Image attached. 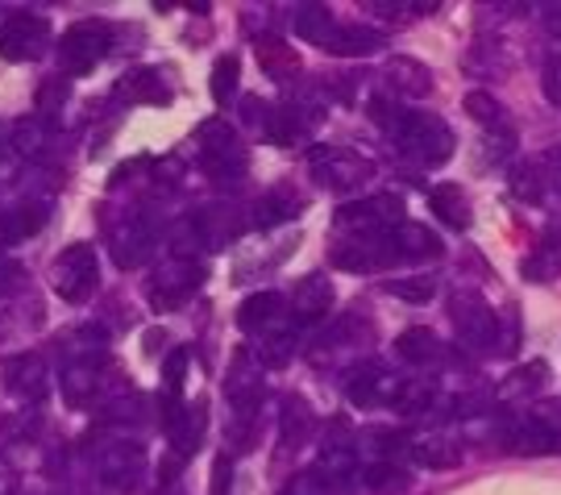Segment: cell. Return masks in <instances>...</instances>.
<instances>
[{
  "label": "cell",
  "instance_id": "cell-1",
  "mask_svg": "<svg viewBox=\"0 0 561 495\" xmlns=\"http://www.w3.org/2000/svg\"><path fill=\"white\" fill-rule=\"evenodd\" d=\"M391 138L400 146V155H408L421 167H442L454 155V130L437 113H403V121L391 130Z\"/></svg>",
  "mask_w": 561,
  "mask_h": 495
},
{
  "label": "cell",
  "instance_id": "cell-2",
  "mask_svg": "<svg viewBox=\"0 0 561 495\" xmlns=\"http://www.w3.org/2000/svg\"><path fill=\"white\" fill-rule=\"evenodd\" d=\"M196 142H201V167L217 183H238L245 176V150H241L233 125H225L221 117L204 121L196 130Z\"/></svg>",
  "mask_w": 561,
  "mask_h": 495
},
{
  "label": "cell",
  "instance_id": "cell-3",
  "mask_svg": "<svg viewBox=\"0 0 561 495\" xmlns=\"http://www.w3.org/2000/svg\"><path fill=\"white\" fill-rule=\"evenodd\" d=\"M449 317H454L461 346H470L479 355H500V313H491V304L482 296L458 292L449 300Z\"/></svg>",
  "mask_w": 561,
  "mask_h": 495
},
{
  "label": "cell",
  "instance_id": "cell-4",
  "mask_svg": "<svg viewBox=\"0 0 561 495\" xmlns=\"http://www.w3.org/2000/svg\"><path fill=\"white\" fill-rule=\"evenodd\" d=\"M400 221H403V200L391 196V192H379V196L341 204L333 225L345 229V234H358V238H379V234H391Z\"/></svg>",
  "mask_w": 561,
  "mask_h": 495
},
{
  "label": "cell",
  "instance_id": "cell-5",
  "mask_svg": "<svg viewBox=\"0 0 561 495\" xmlns=\"http://www.w3.org/2000/svg\"><path fill=\"white\" fill-rule=\"evenodd\" d=\"M55 292H59L67 304H83V300L96 292V283H101V262H96V250L88 246V241H76V246H67L59 258H55Z\"/></svg>",
  "mask_w": 561,
  "mask_h": 495
},
{
  "label": "cell",
  "instance_id": "cell-6",
  "mask_svg": "<svg viewBox=\"0 0 561 495\" xmlns=\"http://www.w3.org/2000/svg\"><path fill=\"white\" fill-rule=\"evenodd\" d=\"M108 42H113V30H108L104 21H80V25H71L59 42L62 71H71V76L92 71V67L108 55Z\"/></svg>",
  "mask_w": 561,
  "mask_h": 495
},
{
  "label": "cell",
  "instance_id": "cell-7",
  "mask_svg": "<svg viewBox=\"0 0 561 495\" xmlns=\"http://www.w3.org/2000/svg\"><path fill=\"white\" fill-rule=\"evenodd\" d=\"M403 383L408 379L391 375L379 362H362L345 379V396H350V404H358V408H382V404H400Z\"/></svg>",
  "mask_w": 561,
  "mask_h": 495
},
{
  "label": "cell",
  "instance_id": "cell-8",
  "mask_svg": "<svg viewBox=\"0 0 561 495\" xmlns=\"http://www.w3.org/2000/svg\"><path fill=\"white\" fill-rule=\"evenodd\" d=\"M50 38V21L38 13H13L0 25V59L4 63H30L42 55V46Z\"/></svg>",
  "mask_w": 561,
  "mask_h": 495
},
{
  "label": "cell",
  "instance_id": "cell-9",
  "mask_svg": "<svg viewBox=\"0 0 561 495\" xmlns=\"http://www.w3.org/2000/svg\"><path fill=\"white\" fill-rule=\"evenodd\" d=\"M96 471H101V483L104 487H113V492H134L146 475V450H141L138 441H108L96 458Z\"/></svg>",
  "mask_w": 561,
  "mask_h": 495
},
{
  "label": "cell",
  "instance_id": "cell-10",
  "mask_svg": "<svg viewBox=\"0 0 561 495\" xmlns=\"http://www.w3.org/2000/svg\"><path fill=\"white\" fill-rule=\"evenodd\" d=\"M308 162H312L317 183H324V188H358L362 179H370V171H375L362 155L345 150V146H317Z\"/></svg>",
  "mask_w": 561,
  "mask_h": 495
},
{
  "label": "cell",
  "instance_id": "cell-11",
  "mask_svg": "<svg viewBox=\"0 0 561 495\" xmlns=\"http://www.w3.org/2000/svg\"><path fill=\"white\" fill-rule=\"evenodd\" d=\"M201 279H204L201 262H192V258H171L159 275H154V283H150V304H154L159 313L180 308L183 300L201 288Z\"/></svg>",
  "mask_w": 561,
  "mask_h": 495
},
{
  "label": "cell",
  "instance_id": "cell-12",
  "mask_svg": "<svg viewBox=\"0 0 561 495\" xmlns=\"http://www.w3.org/2000/svg\"><path fill=\"white\" fill-rule=\"evenodd\" d=\"M108 255H113V262L125 267V271L141 267L146 258L154 255V225L146 217H138V213L121 217L117 225H113V234H108Z\"/></svg>",
  "mask_w": 561,
  "mask_h": 495
},
{
  "label": "cell",
  "instance_id": "cell-13",
  "mask_svg": "<svg viewBox=\"0 0 561 495\" xmlns=\"http://www.w3.org/2000/svg\"><path fill=\"white\" fill-rule=\"evenodd\" d=\"M507 446L516 450V454H528V458H541V454H553L561 441L558 434L545 425L537 413H524L516 416L512 425H507Z\"/></svg>",
  "mask_w": 561,
  "mask_h": 495
},
{
  "label": "cell",
  "instance_id": "cell-14",
  "mask_svg": "<svg viewBox=\"0 0 561 495\" xmlns=\"http://www.w3.org/2000/svg\"><path fill=\"white\" fill-rule=\"evenodd\" d=\"M225 396L233 400V408H238L241 416L259 413L262 379H259V367H254V358H250V355L233 358V367H229V379H225Z\"/></svg>",
  "mask_w": 561,
  "mask_h": 495
},
{
  "label": "cell",
  "instance_id": "cell-15",
  "mask_svg": "<svg viewBox=\"0 0 561 495\" xmlns=\"http://www.w3.org/2000/svg\"><path fill=\"white\" fill-rule=\"evenodd\" d=\"M312 475H317V483L324 487V495L345 492V483L358 475V454H354V446L329 441L321 450V458H317V466H312Z\"/></svg>",
  "mask_w": 561,
  "mask_h": 495
},
{
  "label": "cell",
  "instance_id": "cell-16",
  "mask_svg": "<svg viewBox=\"0 0 561 495\" xmlns=\"http://www.w3.org/2000/svg\"><path fill=\"white\" fill-rule=\"evenodd\" d=\"M0 379H4V387L21 400H42L46 392V362L38 355H13L4 358V367H0Z\"/></svg>",
  "mask_w": 561,
  "mask_h": 495
},
{
  "label": "cell",
  "instance_id": "cell-17",
  "mask_svg": "<svg viewBox=\"0 0 561 495\" xmlns=\"http://www.w3.org/2000/svg\"><path fill=\"white\" fill-rule=\"evenodd\" d=\"M391 250H396V262H424V258H437L442 255V238L433 229H424L416 221H400L391 234Z\"/></svg>",
  "mask_w": 561,
  "mask_h": 495
},
{
  "label": "cell",
  "instance_id": "cell-18",
  "mask_svg": "<svg viewBox=\"0 0 561 495\" xmlns=\"http://www.w3.org/2000/svg\"><path fill=\"white\" fill-rule=\"evenodd\" d=\"M204 429H208V408L204 404H183V408L167 416V437H171V446H175L180 458L196 454Z\"/></svg>",
  "mask_w": 561,
  "mask_h": 495
},
{
  "label": "cell",
  "instance_id": "cell-19",
  "mask_svg": "<svg viewBox=\"0 0 561 495\" xmlns=\"http://www.w3.org/2000/svg\"><path fill=\"white\" fill-rule=\"evenodd\" d=\"M117 100H125V104H171V88L154 67H138V71H125L117 80Z\"/></svg>",
  "mask_w": 561,
  "mask_h": 495
},
{
  "label": "cell",
  "instance_id": "cell-20",
  "mask_svg": "<svg viewBox=\"0 0 561 495\" xmlns=\"http://www.w3.org/2000/svg\"><path fill=\"white\" fill-rule=\"evenodd\" d=\"M520 275L528 283H553L561 275V234L558 229H545L537 246H533V255L520 258Z\"/></svg>",
  "mask_w": 561,
  "mask_h": 495
},
{
  "label": "cell",
  "instance_id": "cell-21",
  "mask_svg": "<svg viewBox=\"0 0 561 495\" xmlns=\"http://www.w3.org/2000/svg\"><path fill=\"white\" fill-rule=\"evenodd\" d=\"M238 325L245 334H271L283 325V296L279 292H254V296L241 300Z\"/></svg>",
  "mask_w": 561,
  "mask_h": 495
},
{
  "label": "cell",
  "instance_id": "cell-22",
  "mask_svg": "<svg viewBox=\"0 0 561 495\" xmlns=\"http://www.w3.org/2000/svg\"><path fill=\"white\" fill-rule=\"evenodd\" d=\"M291 308H296V320H300V325L321 320L324 313L333 308V283L324 275H304L300 288L291 292Z\"/></svg>",
  "mask_w": 561,
  "mask_h": 495
},
{
  "label": "cell",
  "instance_id": "cell-23",
  "mask_svg": "<svg viewBox=\"0 0 561 495\" xmlns=\"http://www.w3.org/2000/svg\"><path fill=\"white\" fill-rule=\"evenodd\" d=\"M382 76H387V83H391L400 97L421 100V97H428V92H433V71H428L424 63L408 59V55H396V59H387Z\"/></svg>",
  "mask_w": 561,
  "mask_h": 495
},
{
  "label": "cell",
  "instance_id": "cell-24",
  "mask_svg": "<svg viewBox=\"0 0 561 495\" xmlns=\"http://www.w3.org/2000/svg\"><path fill=\"white\" fill-rule=\"evenodd\" d=\"M101 392V362H67L62 371V400L71 408H88Z\"/></svg>",
  "mask_w": 561,
  "mask_h": 495
},
{
  "label": "cell",
  "instance_id": "cell-25",
  "mask_svg": "<svg viewBox=\"0 0 561 495\" xmlns=\"http://www.w3.org/2000/svg\"><path fill=\"white\" fill-rule=\"evenodd\" d=\"M553 183H558V171L549 167L545 159H524L516 167V176H512V192L524 200H533V204H541L549 192H553Z\"/></svg>",
  "mask_w": 561,
  "mask_h": 495
},
{
  "label": "cell",
  "instance_id": "cell-26",
  "mask_svg": "<svg viewBox=\"0 0 561 495\" xmlns=\"http://www.w3.org/2000/svg\"><path fill=\"white\" fill-rule=\"evenodd\" d=\"M296 34H300L304 42L329 50V42L337 34V21H333V13H329L324 4H300V9H296Z\"/></svg>",
  "mask_w": 561,
  "mask_h": 495
},
{
  "label": "cell",
  "instance_id": "cell-27",
  "mask_svg": "<svg viewBox=\"0 0 561 495\" xmlns=\"http://www.w3.org/2000/svg\"><path fill=\"white\" fill-rule=\"evenodd\" d=\"M428 204H433V213H437L449 229H470V200H466L461 188L442 183V188H433V192H428Z\"/></svg>",
  "mask_w": 561,
  "mask_h": 495
},
{
  "label": "cell",
  "instance_id": "cell-28",
  "mask_svg": "<svg viewBox=\"0 0 561 495\" xmlns=\"http://www.w3.org/2000/svg\"><path fill=\"white\" fill-rule=\"evenodd\" d=\"M412 458H416L421 466H428V471H449V466L461 462V446L454 437L433 434V437H421V441L412 446Z\"/></svg>",
  "mask_w": 561,
  "mask_h": 495
},
{
  "label": "cell",
  "instance_id": "cell-29",
  "mask_svg": "<svg viewBox=\"0 0 561 495\" xmlns=\"http://www.w3.org/2000/svg\"><path fill=\"white\" fill-rule=\"evenodd\" d=\"M396 355L403 358V362H412V367H424V362H437L442 358V341H437V334L433 329H403L400 337H396Z\"/></svg>",
  "mask_w": 561,
  "mask_h": 495
},
{
  "label": "cell",
  "instance_id": "cell-30",
  "mask_svg": "<svg viewBox=\"0 0 561 495\" xmlns=\"http://www.w3.org/2000/svg\"><path fill=\"white\" fill-rule=\"evenodd\" d=\"M382 46V34L370 25H337V34L329 42L333 55H375Z\"/></svg>",
  "mask_w": 561,
  "mask_h": 495
},
{
  "label": "cell",
  "instance_id": "cell-31",
  "mask_svg": "<svg viewBox=\"0 0 561 495\" xmlns=\"http://www.w3.org/2000/svg\"><path fill=\"white\" fill-rule=\"evenodd\" d=\"M42 225H46V204L13 209V213L0 217V241L9 246V241H18V238H30V234H38Z\"/></svg>",
  "mask_w": 561,
  "mask_h": 495
},
{
  "label": "cell",
  "instance_id": "cell-32",
  "mask_svg": "<svg viewBox=\"0 0 561 495\" xmlns=\"http://www.w3.org/2000/svg\"><path fill=\"white\" fill-rule=\"evenodd\" d=\"M46 142H50V125H46V117H21V121H13L9 146H13L18 155L34 159V155H42V150H46Z\"/></svg>",
  "mask_w": 561,
  "mask_h": 495
},
{
  "label": "cell",
  "instance_id": "cell-33",
  "mask_svg": "<svg viewBox=\"0 0 561 495\" xmlns=\"http://www.w3.org/2000/svg\"><path fill=\"white\" fill-rule=\"evenodd\" d=\"M254 358H259L262 367H271V371H279L287 367L291 358H296V334L291 329H271V334H262V341L254 346Z\"/></svg>",
  "mask_w": 561,
  "mask_h": 495
},
{
  "label": "cell",
  "instance_id": "cell-34",
  "mask_svg": "<svg viewBox=\"0 0 561 495\" xmlns=\"http://www.w3.org/2000/svg\"><path fill=\"white\" fill-rule=\"evenodd\" d=\"M545 379H549V367L545 362H528L520 371H512V375L500 383V400H520V396H537L545 387Z\"/></svg>",
  "mask_w": 561,
  "mask_h": 495
},
{
  "label": "cell",
  "instance_id": "cell-35",
  "mask_svg": "<svg viewBox=\"0 0 561 495\" xmlns=\"http://www.w3.org/2000/svg\"><path fill=\"white\" fill-rule=\"evenodd\" d=\"M262 134L275 142V146H291V142L304 138V121L296 117V109H266Z\"/></svg>",
  "mask_w": 561,
  "mask_h": 495
},
{
  "label": "cell",
  "instance_id": "cell-36",
  "mask_svg": "<svg viewBox=\"0 0 561 495\" xmlns=\"http://www.w3.org/2000/svg\"><path fill=\"white\" fill-rule=\"evenodd\" d=\"M104 341H108V334H104L101 325H83V329H76V334H67L71 362H101Z\"/></svg>",
  "mask_w": 561,
  "mask_h": 495
},
{
  "label": "cell",
  "instance_id": "cell-37",
  "mask_svg": "<svg viewBox=\"0 0 561 495\" xmlns=\"http://www.w3.org/2000/svg\"><path fill=\"white\" fill-rule=\"evenodd\" d=\"M183 375H187V350H171L167 355V367H162V400H167V416L183 408L180 392H183Z\"/></svg>",
  "mask_w": 561,
  "mask_h": 495
},
{
  "label": "cell",
  "instance_id": "cell-38",
  "mask_svg": "<svg viewBox=\"0 0 561 495\" xmlns=\"http://www.w3.org/2000/svg\"><path fill=\"white\" fill-rule=\"evenodd\" d=\"M296 200L291 196H283V192H271V196H262L259 204H254V225L259 229H271V225H283V221H291L296 217Z\"/></svg>",
  "mask_w": 561,
  "mask_h": 495
},
{
  "label": "cell",
  "instance_id": "cell-39",
  "mask_svg": "<svg viewBox=\"0 0 561 495\" xmlns=\"http://www.w3.org/2000/svg\"><path fill=\"white\" fill-rule=\"evenodd\" d=\"M238 76H241L238 55H221V59L213 63V100L217 104H229V100L238 97Z\"/></svg>",
  "mask_w": 561,
  "mask_h": 495
},
{
  "label": "cell",
  "instance_id": "cell-40",
  "mask_svg": "<svg viewBox=\"0 0 561 495\" xmlns=\"http://www.w3.org/2000/svg\"><path fill=\"white\" fill-rule=\"evenodd\" d=\"M362 487L370 495H396L408 487V475H403L400 466H391V462H375V466L366 471V479H362Z\"/></svg>",
  "mask_w": 561,
  "mask_h": 495
},
{
  "label": "cell",
  "instance_id": "cell-41",
  "mask_svg": "<svg viewBox=\"0 0 561 495\" xmlns=\"http://www.w3.org/2000/svg\"><path fill=\"white\" fill-rule=\"evenodd\" d=\"M466 113L486 125V130H507V121H503V104L491 92H470L466 97Z\"/></svg>",
  "mask_w": 561,
  "mask_h": 495
},
{
  "label": "cell",
  "instance_id": "cell-42",
  "mask_svg": "<svg viewBox=\"0 0 561 495\" xmlns=\"http://www.w3.org/2000/svg\"><path fill=\"white\" fill-rule=\"evenodd\" d=\"M308 425H312V416H308V404L291 396L287 404H283V429H279L283 446H296V441H304Z\"/></svg>",
  "mask_w": 561,
  "mask_h": 495
},
{
  "label": "cell",
  "instance_id": "cell-43",
  "mask_svg": "<svg viewBox=\"0 0 561 495\" xmlns=\"http://www.w3.org/2000/svg\"><path fill=\"white\" fill-rule=\"evenodd\" d=\"M382 292H391V296L408 300V304H424V300H433V292H437V283L424 275H412V279H387L382 283Z\"/></svg>",
  "mask_w": 561,
  "mask_h": 495
},
{
  "label": "cell",
  "instance_id": "cell-44",
  "mask_svg": "<svg viewBox=\"0 0 561 495\" xmlns=\"http://www.w3.org/2000/svg\"><path fill=\"white\" fill-rule=\"evenodd\" d=\"M67 97H71V83H67V80H46L38 88V113H42V117L59 113L62 104H67Z\"/></svg>",
  "mask_w": 561,
  "mask_h": 495
},
{
  "label": "cell",
  "instance_id": "cell-45",
  "mask_svg": "<svg viewBox=\"0 0 561 495\" xmlns=\"http://www.w3.org/2000/svg\"><path fill=\"white\" fill-rule=\"evenodd\" d=\"M366 109H370V121H375V125H382L387 134H391V130H396V125L403 121V113H408V109L391 104L387 97H370V104H366Z\"/></svg>",
  "mask_w": 561,
  "mask_h": 495
},
{
  "label": "cell",
  "instance_id": "cell-46",
  "mask_svg": "<svg viewBox=\"0 0 561 495\" xmlns=\"http://www.w3.org/2000/svg\"><path fill=\"white\" fill-rule=\"evenodd\" d=\"M541 88H545V100H549V104H558V109H561V55H553V59H545Z\"/></svg>",
  "mask_w": 561,
  "mask_h": 495
},
{
  "label": "cell",
  "instance_id": "cell-47",
  "mask_svg": "<svg viewBox=\"0 0 561 495\" xmlns=\"http://www.w3.org/2000/svg\"><path fill=\"white\" fill-rule=\"evenodd\" d=\"M262 67H266L271 76H279V67H296V59L279 55V42H266V46H262Z\"/></svg>",
  "mask_w": 561,
  "mask_h": 495
},
{
  "label": "cell",
  "instance_id": "cell-48",
  "mask_svg": "<svg viewBox=\"0 0 561 495\" xmlns=\"http://www.w3.org/2000/svg\"><path fill=\"white\" fill-rule=\"evenodd\" d=\"M21 283V262H13V258H0V296L4 292H13Z\"/></svg>",
  "mask_w": 561,
  "mask_h": 495
},
{
  "label": "cell",
  "instance_id": "cell-49",
  "mask_svg": "<svg viewBox=\"0 0 561 495\" xmlns=\"http://www.w3.org/2000/svg\"><path fill=\"white\" fill-rule=\"evenodd\" d=\"M537 416H541L545 425H549V429L558 434V441H561V404H545V408Z\"/></svg>",
  "mask_w": 561,
  "mask_h": 495
},
{
  "label": "cell",
  "instance_id": "cell-50",
  "mask_svg": "<svg viewBox=\"0 0 561 495\" xmlns=\"http://www.w3.org/2000/svg\"><path fill=\"white\" fill-rule=\"evenodd\" d=\"M545 25H549V34L561 42V9H549V13H545Z\"/></svg>",
  "mask_w": 561,
  "mask_h": 495
},
{
  "label": "cell",
  "instance_id": "cell-51",
  "mask_svg": "<svg viewBox=\"0 0 561 495\" xmlns=\"http://www.w3.org/2000/svg\"><path fill=\"white\" fill-rule=\"evenodd\" d=\"M545 162H549L553 171H561V138L553 142V146H549V155H545Z\"/></svg>",
  "mask_w": 561,
  "mask_h": 495
},
{
  "label": "cell",
  "instance_id": "cell-52",
  "mask_svg": "<svg viewBox=\"0 0 561 495\" xmlns=\"http://www.w3.org/2000/svg\"><path fill=\"white\" fill-rule=\"evenodd\" d=\"M287 495H291V492H287Z\"/></svg>",
  "mask_w": 561,
  "mask_h": 495
}]
</instances>
